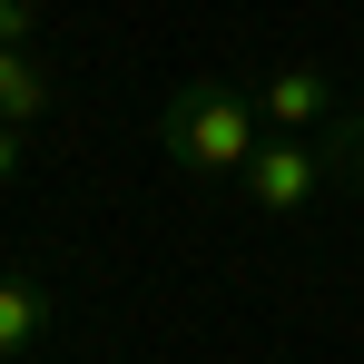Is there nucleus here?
I'll return each instance as SVG.
<instances>
[{
	"mask_svg": "<svg viewBox=\"0 0 364 364\" xmlns=\"http://www.w3.org/2000/svg\"><path fill=\"white\" fill-rule=\"evenodd\" d=\"M158 148L178 158V178H246V158L266 148V109H256V89L197 69L158 109Z\"/></svg>",
	"mask_w": 364,
	"mask_h": 364,
	"instance_id": "f257e3e1",
	"label": "nucleus"
},
{
	"mask_svg": "<svg viewBox=\"0 0 364 364\" xmlns=\"http://www.w3.org/2000/svg\"><path fill=\"white\" fill-rule=\"evenodd\" d=\"M325 178H335V168H325V138L266 128V148L246 158V178H237V187H246V207H256V217H305Z\"/></svg>",
	"mask_w": 364,
	"mask_h": 364,
	"instance_id": "f03ea898",
	"label": "nucleus"
},
{
	"mask_svg": "<svg viewBox=\"0 0 364 364\" xmlns=\"http://www.w3.org/2000/svg\"><path fill=\"white\" fill-rule=\"evenodd\" d=\"M256 109H266V128L315 138V128L335 119V79H325L315 60H286V69H266V79H256Z\"/></svg>",
	"mask_w": 364,
	"mask_h": 364,
	"instance_id": "7ed1b4c3",
	"label": "nucleus"
},
{
	"mask_svg": "<svg viewBox=\"0 0 364 364\" xmlns=\"http://www.w3.org/2000/svg\"><path fill=\"white\" fill-rule=\"evenodd\" d=\"M50 325H60V296L40 276H0V364H30L50 345Z\"/></svg>",
	"mask_w": 364,
	"mask_h": 364,
	"instance_id": "20e7f679",
	"label": "nucleus"
},
{
	"mask_svg": "<svg viewBox=\"0 0 364 364\" xmlns=\"http://www.w3.org/2000/svg\"><path fill=\"white\" fill-rule=\"evenodd\" d=\"M50 99H60V79L40 50H0V119L30 128V119H50Z\"/></svg>",
	"mask_w": 364,
	"mask_h": 364,
	"instance_id": "39448f33",
	"label": "nucleus"
},
{
	"mask_svg": "<svg viewBox=\"0 0 364 364\" xmlns=\"http://www.w3.org/2000/svg\"><path fill=\"white\" fill-rule=\"evenodd\" d=\"M325 168L364 197V119H345V128H325Z\"/></svg>",
	"mask_w": 364,
	"mask_h": 364,
	"instance_id": "423d86ee",
	"label": "nucleus"
},
{
	"mask_svg": "<svg viewBox=\"0 0 364 364\" xmlns=\"http://www.w3.org/2000/svg\"><path fill=\"white\" fill-rule=\"evenodd\" d=\"M30 20H40L30 0H0V50H30Z\"/></svg>",
	"mask_w": 364,
	"mask_h": 364,
	"instance_id": "0eeeda50",
	"label": "nucleus"
},
{
	"mask_svg": "<svg viewBox=\"0 0 364 364\" xmlns=\"http://www.w3.org/2000/svg\"><path fill=\"white\" fill-rule=\"evenodd\" d=\"M10 178H20V128L0 119V187H10Z\"/></svg>",
	"mask_w": 364,
	"mask_h": 364,
	"instance_id": "6e6552de",
	"label": "nucleus"
}]
</instances>
